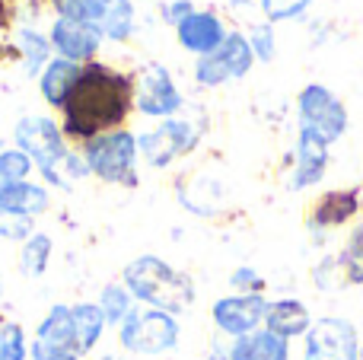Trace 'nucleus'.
<instances>
[{
  "label": "nucleus",
  "mask_w": 363,
  "mask_h": 360,
  "mask_svg": "<svg viewBox=\"0 0 363 360\" xmlns=\"http://www.w3.org/2000/svg\"><path fill=\"white\" fill-rule=\"evenodd\" d=\"M134 108V77L102 61L83 64L74 89L61 108V131L67 140L86 144L102 134L121 131Z\"/></svg>",
  "instance_id": "nucleus-1"
},
{
  "label": "nucleus",
  "mask_w": 363,
  "mask_h": 360,
  "mask_svg": "<svg viewBox=\"0 0 363 360\" xmlns=\"http://www.w3.org/2000/svg\"><path fill=\"white\" fill-rule=\"evenodd\" d=\"M121 284L131 291L140 306L182 316L194 303V281L160 255H138L121 271Z\"/></svg>",
  "instance_id": "nucleus-2"
},
{
  "label": "nucleus",
  "mask_w": 363,
  "mask_h": 360,
  "mask_svg": "<svg viewBox=\"0 0 363 360\" xmlns=\"http://www.w3.org/2000/svg\"><path fill=\"white\" fill-rule=\"evenodd\" d=\"M13 140L35 163V169L42 172L45 182L61 191H70L67 182H64V163L70 157V147L55 118H48V115H23L16 121V128H13Z\"/></svg>",
  "instance_id": "nucleus-3"
},
{
  "label": "nucleus",
  "mask_w": 363,
  "mask_h": 360,
  "mask_svg": "<svg viewBox=\"0 0 363 360\" xmlns=\"http://www.w3.org/2000/svg\"><path fill=\"white\" fill-rule=\"evenodd\" d=\"M179 316L153 310V306H134L125 322L118 325L121 351H128L134 357H163L179 348Z\"/></svg>",
  "instance_id": "nucleus-4"
},
{
  "label": "nucleus",
  "mask_w": 363,
  "mask_h": 360,
  "mask_svg": "<svg viewBox=\"0 0 363 360\" xmlns=\"http://www.w3.org/2000/svg\"><path fill=\"white\" fill-rule=\"evenodd\" d=\"M80 153L89 166V176H96L99 182L138 189V134H131L128 128L86 140Z\"/></svg>",
  "instance_id": "nucleus-5"
},
{
  "label": "nucleus",
  "mask_w": 363,
  "mask_h": 360,
  "mask_svg": "<svg viewBox=\"0 0 363 360\" xmlns=\"http://www.w3.org/2000/svg\"><path fill=\"white\" fill-rule=\"evenodd\" d=\"M351 115L347 106L341 102V96L335 89H328L325 83H306L296 96V131H309L319 140H325L328 147H335L347 134Z\"/></svg>",
  "instance_id": "nucleus-6"
},
{
  "label": "nucleus",
  "mask_w": 363,
  "mask_h": 360,
  "mask_svg": "<svg viewBox=\"0 0 363 360\" xmlns=\"http://www.w3.org/2000/svg\"><path fill=\"white\" fill-rule=\"evenodd\" d=\"M201 134H204V128H201L198 121L176 115V118L160 121L153 131L138 134V153L150 169H166V166H172L176 159L198 150Z\"/></svg>",
  "instance_id": "nucleus-7"
},
{
  "label": "nucleus",
  "mask_w": 363,
  "mask_h": 360,
  "mask_svg": "<svg viewBox=\"0 0 363 360\" xmlns=\"http://www.w3.org/2000/svg\"><path fill=\"white\" fill-rule=\"evenodd\" d=\"M255 64V51H252L245 32H226L223 45L213 55H204L194 61V83L204 89H217L230 80H242Z\"/></svg>",
  "instance_id": "nucleus-8"
},
{
  "label": "nucleus",
  "mask_w": 363,
  "mask_h": 360,
  "mask_svg": "<svg viewBox=\"0 0 363 360\" xmlns=\"http://www.w3.org/2000/svg\"><path fill=\"white\" fill-rule=\"evenodd\" d=\"M360 329L345 316H319L303 338V360H360Z\"/></svg>",
  "instance_id": "nucleus-9"
},
{
  "label": "nucleus",
  "mask_w": 363,
  "mask_h": 360,
  "mask_svg": "<svg viewBox=\"0 0 363 360\" xmlns=\"http://www.w3.org/2000/svg\"><path fill=\"white\" fill-rule=\"evenodd\" d=\"M360 210H363V191L357 185L322 191L306 210V230L313 236V242H325V236L335 233V230L354 227L360 220Z\"/></svg>",
  "instance_id": "nucleus-10"
},
{
  "label": "nucleus",
  "mask_w": 363,
  "mask_h": 360,
  "mask_svg": "<svg viewBox=\"0 0 363 360\" xmlns=\"http://www.w3.org/2000/svg\"><path fill=\"white\" fill-rule=\"evenodd\" d=\"M271 300L264 293H226V297L213 300L211 306V322L223 338L236 342L252 332L264 329V316H268Z\"/></svg>",
  "instance_id": "nucleus-11"
},
{
  "label": "nucleus",
  "mask_w": 363,
  "mask_h": 360,
  "mask_svg": "<svg viewBox=\"0 0 363 360\" xmlns=\"http://www.w3.org/2000/svg\"><path fill=\"white\" fill-rule=\"evenodd\" d=\"M185 106V96L179 93V83L163 64H147L134 80V108L147 118H176Z\"/></svg>",
  "instance_id": "nucleus-12"
},
{
  "label": "nucleus",
  "mask_w": 363,
  "mask_h": 360,
  "mask_svg": "<svg viewBox=\"0 0 363 360\" xmlns=\"http://www.w3.org/2000/svg\"><path fill=\"white\" fill-rule=\"evenodd\" d=\"M328 163H332V147L309 131H296L294 144V169L287 179V191H309L325 182Z\"/></svg>",
  "instance_id": "nucleus-13"
},
{
  "label": "nucleus",
  "mask_w": 363,
  "mask_h": 360,
  "mask_svg": "<svg viewBox=\"0 0 363 360\" xmlns=\"http://www.w3.org/2000/svg\"><path fill=\"white\" fill-rule=\"evenodd\" d=\"M102 32L96 26H86V23H74V19H61L57 16L48 29V42L51 48L57 51V57L64 61H74V64H89L96 61L102 48Z\"/></svg>",
  "instance_id": "nucleus-14"
},
{
  "label": "nucleus",
  "mask_w": 363,
  "mask_h": 360,
  "mask_svg": "<svg viewBox=\"0 0 363 360\" xmlns=\"http://www.w3.org/2000/svg\"><path fill=\"white\" fill-rule=\"evenodd\" d=\"M226 32H230V29H226L223 19H220L213 10H194V13H188V16L176 26L179 45L185 51H191V55H198V57L213 55V51L223 45Z\"/></svg>",
  "instance_id": "nucleus-15"
},
{
  "label": "nucleus",
  "mask_w": 363,
  "mask_h": 360,
  "mask_svg": "<svg viewBox=\"0 0 363 360\" xmlns=\"http://www.w3.org/2000/svg\"><path fill=\"white\" fill-rule=\"evenodd\" d=\"M313 313L303 300L296 297H281L268 303V316H264V329L274 332V335L296 342V338H306V332L313 329Z\"/></svg>",
  "instance_id": "nucleus-16"
},
{
  "label": "nucleus",
  "mask_w": 363,
  "mask_h": 360,
  "mask_svg": "<svg viewBox=\"0 0 363 360\" xmlns=\"http://www.w3.org/2000/svg\"><path fill=\"white\" fill-rule=\"evenodd\" d=\"M80 70H83V64L64 61V57H51L48 67L38 74V93H42V99L48 102L51 108L61 112L70 89H74V83H77V77H80Z\"/></svg>",
  "instance_id": "nucleus-17"
},
{
  "label": "nucleus",
  "mask_w": 363,
  "mask_h": 360,
  "mask_svg": "<svg viewBox=\"0 0 363 360\" xmlns=\"http://www.w3.org/2000/svg\"><path fill=\"white\" fill-rule=\"evenodd\" d=\"M230 354L233 360H290L294 351H290V342L268 329H258L245 338H236L230 342Z\"/></svg>",
  "instance_id": "nucleus-18"
},
{
  "label": "nucleus",
  "mask_w": 363,
  "mask_h": 360,
  "mask_svg": "<svg viewBox=\"0 0 363 360\" xmlns=\"http://www.w3.org/2000/svg\"><path fill=\"white\" fill-rule=\"evenodd\" d=\"M48 208H51L48 189L38 185V182H32V179L0 191V210H10V214H16V217H29V220H35V217H42Z\"/></svg>",
  "instance_id": "nucleus-19"
},
{
  "label": "nucleus",
  "mask_w": 363,
  "mask_h": 360,
  "mask_svg": "<svg viewBox=\"0 0 363 360\" xmlns=\"http://www.w3.org/2000/svg\"><path fill=\"white\" fill-rule=\"evenodd\" d=\"M32 342H42L48 348H61V351H77V335H74V319H70V306L67 303H55L48 306V313L42 316L35 329V338Z\"/></svg>",
  "instance_id": "nucleus-20"
},
{
  "label": "nucleus",
  "mask_w": 363,
  "mask_h": 360,
  "mask_svg": "<svg viewBox=\"0 0 363 360\" xmlns=\"http://www.w3.org/2000/svg\"><path fill=\"white\" fill-rule=\"evenodd\" d=\"M70 319H74L77 351H80V357H86L89 351H96V344L102 342L108 322H106V316H102L99 303H86V300L70 306Z\"/></svg>",
  "instance_id": "nucleus-21"
},
{
  "label": "nucleus",
  "mask_w": 363,
  "mask_h": 360,
  "mask_svg": "<svg viewBox=\"0 0 363 360\" xmlns=\"http://www.w3.org/2000/svg\"><path fill=\"white\" fill-rule=\"evenodd\" d=\"M335 259H338L345 287H363V217L347 230V236Z\"/></svg>",
  "instance_id": "nucleus-22"
},
{
  "label": "nucleus",
  "mask_w": 363,
  "mask_h": 360,
  "mask_svg": "<svg viewBox=\"0 0 363 360\" xmlns=\"http://www.w3.org/2000/svg\"><path fill=\"white\" fill-rule=\"evenodd\" d=\"M51 42L48 35H42V32L29 29V26H23V29L16 32V55L23 57V74L26 77H38L45 67H48L51 61Z\"/></svg>",
  "instance_id": "nucleus-23"
},
{
  "label": "nucleus",
  "mask_w": 363,
  "mask_h": 360,
  "mask_svg": "<svg viewBox=\"0 0 363 360\" xmlns=\"http://www.w3.org/2000/svg\"><path fill=\"white\" fill-rule=\"evenodd\" d=\"M48 4L55 6V13L61 19L96 26L99 32H102V26H106L108 10H112V0H48Z\"/></svg>",
  "instance_id": "nucleus-24"
},
{
  "label": "nucleus",
  "mask_w": 363,
  "mask_h": 360,
  "mask_svg": "<svg viewBox=\"0 0 363 360\" xmlns=\"http://www.w3.org/2000/svg\"><path fill=\"white\" fill-rule=\"evenodd\" d=\"M51 249H55V242L48 233H32L19 249V271L26 278H42L51 265Z\"/></svg>",
  "instance_id": "nucleus-25"
},
{
  "label": "nucleus",
  "mask_w": 363,
  "mask_h": 360,
  "mask_svg": "<svg viewBox=\"0 0 363 360\" xmlns=\"http://www.w3.org/2000/svg\"><path fill=\"white\" fill-rule=\"evenodd\" d=\"M96 303H99V310H102V316H106V322L118 329V325L128 319V313L138 306V300L131 297V291H128L121 281H112V284H106V287L99 291V300H96Z\"/></svg>",
  "instance_id": "nucleus-26"
},
{
  "label": "nucleus",
  "mask_w": 363,
  "mask_h": 360,
  "mask_svg": "<svg viewBox=\"0 0 363 360\" xmlns=\"http://www.w3.org/2000/svg\"><path fill=\"white\" fill-rule=\"evenodd\" d=\"M32 172H35V163H32L19 147H6V150L0 153V191L13 189V185H19V182H29Z\"/></svg>",
  "instance_id": "nucleus-27"
},
{
  "label": "nucleus",
  "mask_w": 363,
  "mask_h": 360,
  "mask_svg": "<svg viewBox=\"0 0 363 360\" xmlns=\"http://www.w3.org/2000/svg\"><path fill=\"white\" fill-rule=\"evenodd\" d=\"M131 32H134V4L131 0H112L102 35L112 38V42H125V38H131Z\"/></svg>",
  "instance_id": "nucleus-28"
},
{
  "label": "nucleus",
  "mask_w": 363,
  "mask_h": 360,
  "mask_svg": "<svg viewBox=\"0 0 363 360\" xmlns=\"http://www.w3.org/2000/svg\"><path fill=\"white\" fill-rule=\"evenodd\" d=\"M29 344L19 322H0V360H29Z\"/></svg>",
  "instance_id": "nucleus-29"
},
{
  "label": "nucleus",
  "mask_w": 363,
  "mask_h": 360,
  "mask_svg": "<svg viewBox=\"0 0 363 360\" xmlns=\"http://www.w3.org/2000/svg\"><path fill=\"white\" fill-rule=\"evenodd\" d=\"M313 4L315 0H258L262 16L268 19L271 26L274 23H290V19H303Z\"/></svg>",
  "instance_id": "nucleus-30"
},
{
  "label": "nucleus",
  "mask_w": 363,
  "mask_h": 360,
  "mask_svg": "<svg viewBox=\"0 0 363 360\" xmlns=\"http://www.w3.org/2000/svg\"><path fill=\"white\" fill-rule=\"evenodd\" d=\"M245 38H249L252 51H255V61L262 64H271L277 55V35H274V26L268 23V19H262V23L249 26V32H245Z\"/></svg>",
  "instance_id": "nucleus-31"
},
{
  "label": "nucleus",
  "mask_w": 363,
  "mask_h": 360,
  "mask_svg": "<svg viewBox=\"0 0 363 360\" xmlns=\"http://www.w3.org/2000/svg\"><path fill=\"white\" fill-rule=\"evenodd\" d=\"M230 287H233V293H264L268 291V281H264V274L258 268L239 265L230 271Z\"/></svg>",
  "instance_id": "nucleus-32"
},
{
  "label": "nucleus",
  "mask_w": 363,
  "mask_h": 360,
  "mask_svg": "<svg viewBox=\"0 0 363 360\" xmlns=\"http://www.w3.org/2000/svg\"><path fill=\"white\" fill-rule=\"evenodd\" d=\"M35 233V220L29 217H16L10 210H0V240L6 242H26Z\"/></svg>",
  "instance_id": "nucleus-33"
},
{
  "label": "nucleus",
  "mask_w": 363,
  "mask_h": 360,
  "mask_svg": "<svg viewBox=\"0 0 363 360\" xmlns=\"http://www.w3.org/2000/svg\"><path fill=\"white\" fill-rule=\"evenodd\" d=\"M313 281H315V287H319V291H335V287H345L338 259H335V255H325V259L313 268Z\"/></svg>",
  "instance_id": "nucleus-34"
},
{
  "label": "nucleus",
  "mask_w": 363,
  "mask_h": 360,
  "mask_svg": "<svg viewBox=\"0 0 363 360\" xmlns=\"http://www.w3.org/2000/svg\"><path fill=\"white\" fill-rule=\"evenodd\" d=\"M29 360H83L74 351H61V348H48L42 342H32L29 344Z\"/></svg>",
  "instance_id": "nucleus-35"
},
{
  "label": "nucleus",
  "mask_w": 363,
  "mask_h": 360,
  "mask_svg": "<svg viewBox=\"0 0 363 360\" xmlns=\"http://www.w3.org/2000/svg\"><path fill=\"white\" fill-rule=\"evenodd\" d=\"M188 13H194L191 0H176V4H169V6H166V19H169L172 26H179L182 19L188 16Z\"/></svg>",
  "instance_id": "nucleus-36"
},
{
  "label": "nucleus",
  "mask_w": 363,
  "mask_h": 360,
  "mask_svg": "<svg viewBox=\"0 0 363 360\" xmlns=\"http://www.w3.org/2000/svg\"><path fill=\"white\" fill-rule=\"evenodd\" d=\"M10 19H13V0H0V35L10 29Z\"/></svg>",
  "instance_id": "nucleus-37"
},
{
  "label": "nucleus",
  "mask_w": 363,
  "mask_h": 360,
  "mask_svg": "<svg viewBox=\"0 0 363 360\" xmlns=\"http://www.w3.org/2000/svg\"><path fill=\"white\" fill-rule=\"evenodd\" d=\"M204 360H233V354H230V344H213L211 351H207V357Z\"/></svg>",
  "instance_id": "nucleus-38"
},
{
  "label": "nucleus",
  "mask_w": 363,
  "mask_h": 360,
  "mask_svg": "<svg viewBox=\"0 0 363 360\" xmlns=\"http://www.w3.org/2000/svg\"><path fill=\"white\" fill-rule=\"evenodd\" d=\"M102 360H128V357H121V354H102Z\"/></svg>",
  "instance_id": "nucleus-39"
},
{
  "label": "nucleus",
  "mask_w": 363,
  "mask_h": 360,
  "mask_svg": "<svg viewBox=\"0 0 363 360\" xmlns=\"http://www.w3.org/2000/svg\"><path fill=\"white\" fill-rule=\"evenodd\" d=\"M0 303H4V278H0Z\"/></svg>",
  "instance_id": "nucleus-40"
},
{
  "label": "nucleus",
  "mask_w": 363,
  "mask_h": 360,
  "mask_svg": "<svg viewBox=\"0 0 363 360\" xmlns=\"http://www.w3.org/2000/svg\"><path fill=\"white\" fill-rule=\"evenodd\" d=\"M360 360H363V344H360Z\"/></svg>",
  "instance_id": "nucleus-41"
}]
</instances>
